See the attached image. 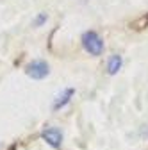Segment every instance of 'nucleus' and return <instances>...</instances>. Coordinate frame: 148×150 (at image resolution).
<instances>
[{"instance_id": "nucleus-3", "label": "nucleus", "mask_w": 148, "mask_h": 150, "mask_svg": "<svg viewBox=\"0 0 148 150\" xmlns=\"http://www.w3.org/2000/svg\"><path fill=\"white\" fill-rule=\"evenodd\" d=\"M43 139H45L50 146L59 148V146H61V141H63V134H61V130H59V129L50 127V129L43 130Z\"/></svg>"}, {"instance_id": "nucleus-1", "label": "nucleus", "mask_w": 148, "mask_h": 150, "mask_svg": "<svg viewBox=\"0 0 148 150\" xmlns=\"http://www.w3.org/2000/svg\"><path fill=\"white\" fill-rule=\"evenodd\" d=\"M82 45L86 48V52H89L91 55H100L102 50H104V41H102V38L93 32V30H87L84 32L82 36Z\"/></svg>"}, {"instance_id": "nucleus-4", "label": "nucleus", "mask_w": 148, "mask_h": 150, "mask_svg": "<svg viewBox=\"0 0 148 150\" xmlns=\"http://www.w3.org/2000/svg\"><path fill=\"white\" fill-rule=\"evenodd\" d=\"M73 93H75V89L73 88H66L63 93H59L57 97H55V102H54V109L57 111V109H61V107H64L70 100H71V97H73Z\"/></svg>"}, {"instance_id": "nucleus-5", "label": "nucleus", "mask_w": 148, "mask_h": 150, "mask_svg": "<svg viewBox=\"0 0 148 150\" xmlns=\"http://www.w3.org/2000/svg\"><path fill=\"white\" fill-rule=\"evenodd\" d=\"M120 68H121V57L120 55H113V57L109 59V63H107V71L111 75H114V73H118Z\"/></svg>"}, {"instance_id": "nucleus-2", "label": "nucleus", "mask_w": 148, "mask_h": 150, "mask_svg": "<svg viewBox=\"0 0 148 150\" xmlns=\"http://www.w3.org/2000/svg\"><path fill=\"white\" fill-rule=\"evenodd\" d=\"M25 73L32 79H45L50 73V66H48V63L38 59V61H32L25 66Z\"/></svg>"}, {"instance_id": "nucleus-6", "label": "nucleus", "mask_w": 148, "mask_h": 150, "mask_svg": "<svg viewBox=\"0 0 148 150\" xmlns=\"http://www.w3.org/2000/svg\"><path fill=\"white\" fill-rule=\"evenodd\" d=\"M47 20H48V16H47V14L43 13V14H39V16H38V18H36V20H34V25H36V27H39V25H43V23H45Z\"/></svg>"}]
</instances>
